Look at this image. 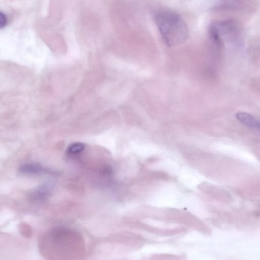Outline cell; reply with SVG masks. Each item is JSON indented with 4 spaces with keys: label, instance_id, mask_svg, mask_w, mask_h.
Segmentation results:
<instances>
[{
    "label": "cell",
    "instance_id": "obj_1",
    "mask_svg": "<svg viewBox=\"0 0 260 260\" xmlns=\"http://www.w3.org/2000/svg\"><path fill=\"white\" fill-rule=\"evenodd\" d=\"M154 19L162 40L168 46L178 45L187 39V24L178 13L170 10H160L155 13Z\"/></svg>",
    "mask_w": 260,
    "mask_h": 260
},
{
    "label": "cell",
    "instance_id": "obj_2",
    "mask_svg": "<svg viewBox=\"0 0 260 260\" xmlns=\"http://www.w3.org/2000/svg\"><path fill=\"white\" fill-rule=\"evenodd\" d=\"M210 40L217 46H221L224 42L238 44L243 35L240 22L234 19H226L212 22L208 28Z\"/></svg>",
    "mask_w": 260,
    "mask_h": 260
},
{
    "label": "cell",
    "instance_id": "obj_3",
    "mask_svg": "<svg viewBox=\"0 0 260 260\" xmlns=\"http://www.w3.org/2000/svg\"><path fill=\"white\" fill-rule=\"evenodd\" d=\"M259 0H217L211 8L215 12L252 13L258 7Z\"/></svg>",
    "mask_w": 260,
    "mask_h": 260
},
{
    "label": "cell",
    "instance_id": "obj_4",
    "mask_svg": "<svg viewBox=\"0 0 260 260\" xmlns=\"http://www.w3.org/2000/svg\"><path fill=\"white\" fill-rule=\"evenodd\" d=\"M236 118L243 124L254 129H258L259 122L252 115L245 112H239L236 115Z\"/></svg>",
    "mask_w": 260,
    "mask_h": 260
},
{
    "label": "cell",
    "instance_id": "obj_5",
    "mask_svg": "<svg viewBox=\"0 0 260 260\" xmlns=\"http://www.w3.org/2000/svg\"><path fill=\"white\" fill-rule=\"evenodd\" d=\"M43 171L42 167L37 164H28L21 166L20 172L24 174L36 175L41 173Z\"/></svg>",
    "mask_w": 260,
    "mask_h": 260
},
{
    "label": "cell",
    "instance_id": "obj_6",
    "mask_svg": "<svg viewBox=\"0 0 260 260\" xmlns=\"http://www.w3.org/2000/svg\"><path fill=\"white\" fill-rule=\"evenodd\" d=\"M51 185L48 183H45L39 187L34 192V197L35 199L41 200L46 197L49 192Z\"/></svg>",
    "mask_w": 260,
    "mask_h": 260
},
{
    "label": "cell",
    "instance_id": "obj_7",
    "mask_svg": "<svg viewBox=\"0 0 260 260\" xmlns=\"http://www.w3.org/2000/svg\"><path fill=\"white\" fill-rule=\"evenodd\" d=\"M84 148V145L81 143H75L71 144L68 148L70 154H75L81 152Z\"/></svg>",
    "mask_w": 260,
    "mask_h": 260
},
{
    "label": "cell",
    "instance_id": "obj_8",
    "mask_svg": "<svg viewBox=\"0 0 260 260\" xmlns=\"http://www.w3.org/2000/svg\"><path fill=\"white\" fill-rule=\"evenodd\" d=\"M8 23L7 16L3 12L0 11V29L4 27Z\"/></svg>",
    "mask_w": 260,
    "mask_h": 260
}]
</instances>
